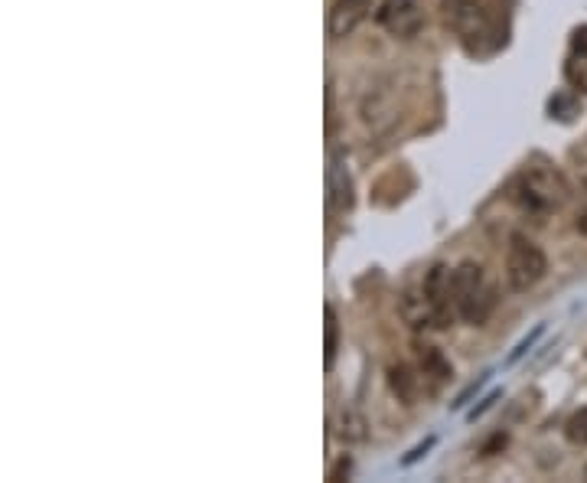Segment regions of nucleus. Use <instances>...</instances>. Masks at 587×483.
Wrapping results in <instances>:
<instances>
[{"label":"nucleus","instance_id":"nucleus-1","mask_svg":"<svg viewBox=\"0 0 587 483\" xmlns=\"http://www.w3.org/2000/svg\"><path fill=\"white\" fill-rule=\"evenodd\" d=\"M460 43L470 56L486 59L509 43V7L503 0H447Z\"/></svg>","mask_w":587,"mask_h":483},{"label":"nucleus","instance_id":"nucleus-2","mask_svg":"<svg viewBox=\"0 0 587 483\" xmlns=\"http://www.w3.org/2000/svg\"><path fill=\"white\" fill-rule=\"evenodd\" d=\"M509 200L516 203L522 213H529L535 219H545L558 213L568 200V183L565 177L552 167L542 164V160H532V164L522 167L509 183Z\"/></svg>","mask_w":587,"mask_h":483},{"label":"nucleus","instance_id":"nucleus-3","mask_svg":"<svg viewBox=\"0 0 587 483\" xmlns=\"http://www.w3.org/2000/svg\"><path fill=\"white\" fill-rule=\"evenodd\" d=\"M451 297L457 317L470 327H483L496 307V291L477 262H464L451 271Z\"/></svg>","mask_w":587,"mask_h":483},{"label":"nucleus","instance_id":"nucleus-4","mask_svg":"<svg viewBox=\"0 0 587 483\" xmlns=\"http://www.w3.org/2000/svg\"><path fill=\"white\" fill-rule=\"evenodd\" d=\"M548 271V262H545V252L535 245L529 235H509V245H506V281L512 291H529L535 288Z\"/></svg>","mask_w":587,"mask_h":483},{"label":"nucleus","instance_id":"nucleus-5","mask_svg":"<svg viewBox=\"0 0 587 483\" xmlns=\"http://www.w3.org/2000/svg\"><path fill=\"white\" fill-rule=\"evenodd\" d=\"M376 20L389 33L402 36V40H411V36H418L421 27H424V14H421L418 0H385L382 10L376 14Z\"/></svg>","mask_w":587,"mask_h":483},{"label":"nucleus","instance_id":"nucleus-6","mask_svg":"<svg viewBox=\"0 0 587 483\" xmlns=\"http://www.w3.org/2000/svg\"><path fill=\"white\" fill-rule=\"evenodd\" d=\"M372 4H376V0H333L330 17H327L330 40H343V36H353L359 23L369 17Z\"/></svg>","mask_w":587,"mask_h":483},{"label":"nucleus","instance_id":"nucleus-7","mask_svg":"<svg viewBox=\"0 0 587 483\" xmlns=\"http://www.w3.org/2000/svg\"><path fill=\"white\" fill-rule=\"evenodd\" d=\"M327 200H330L333 213H349V209L356 206L353 177H349V170H346L340 154H333L330 167H327Z\"/></svg>","mask_w":587,"mask_h":483},{"label":"nucleus","instance_id":"nucleus-8","mask_svg":"<svg viewBox=\"0 0 587 483\" xmlns=\"http://www.w3.org/2000/svg\"><path fill=\"white\" fill-rule=\"evenodd\" d=\"M565 79L574 92L587 95V27H578L571 33L568 56H565Z\"/></svg>","mask_w":587,"mask_h":483},{"label":"nucleus","instance_id":"nucleus-9","mask_svg":"<svg viewBox=\"0 0 587 483\" xmlns=\"http://www.w3.org/2000/svg\"><path fill=\"white\" fill-rule=\"evenodd\" d=\"M418 359H421V376H431L434 382H447L454 379V366L447 363V359L434 350V346H421L418 350Z\"/></svg>","mask_w":587,"mask_h":483},{"label":"nucleus","instance_id":"nucleus-10","mask_svg":"<svg viewBox=\"0 0 587 483\" xmlns=\"http://www.w3.org/2000/svg\"><path fill=\"white\" fill-rule=\"evenodd\" d=\"M389 382H392V389L402 395V402L411 405V399H415V386H418V376H411V369L408 366H392L389 369Z\"/></svg>","mask_w":587,"mask_h":483},{"label":"nucleus","instance_id":"nucleus-11","mask_svg":"<svg viewBox=\"0 0 587 483\" xmlns=\"http://www.w3.org/2000/svg\"><path fill=\"white\" fill-rule=\"evenodd\" d=\"M323 317H327V343H323V363H327V369L333 366L336 359V350H340V320H336V311L327 304V311H323Z\"/></svg>","mask_w":587,"mask_h":483},{"label":"nucleus","instance_id":"nucleus-12","mask_svg":"<svg viewBox=\"0 0 587 483\" xmlns=\"http://www.w3.org/2000/svg\"><path fill=\"white\" fill-rule=\"evenodd\" d=\"M565 438L574 444V448H584V444H587V408H581V412H574V415L568 418Z\"/></svg>","mask_w":587,"mask_h":483},{"label":"nucleus","instance_id":"nucleus-13","mask_svg":"<svg viewBox=\"0 0 587 483\" xmlns=\"http://www.w3.org/2000/svg\"><path fill=\"white\" fill-rule=\"evenodd\" d=\"M542 330H545V327H535V330L529 333V337H526V340H522V343L516 346V350H512V353L506 356V366H516V363H519V359H522V356H526V353L532 350V346H535V340H539V337H542Z\"/></svg>","mask_w":587,"mask_h":483},{"label":"nucleus","instance_id":"nucleus-14","mask_svg":"<svg viewBox=\"0 0 587 483\" xmlns=\"http://www.w3.org/2000/svg\"><path fill=\"white\" fill-rule=\"evenodd\" d=\"M431 448H434V438H428V441H424V444H418V448H415V451H411V454L405 457V461H402V464H405V467H411V464H415V461H421V457H424V454H428Z\"/></svg>","mask_w":587,"mask_h":483},{"label":"nucleus","instance_id":"nucleus-15","mask_svg":"<svg viewBox=\"0 0 587 483\" xmlns=\"http://www.w3.org/2000/svg\"><path fill=\"white\" fill-rule=\"evenodd\" d=\"M493 402H496V392H493V395H486V399H483V405L477 408V412H470V418H473V421H477V418H480V415L486 412V408H490V405H493Z\"/></svg>","mask_w":587,"mask_h":483},{"label":"nucleus","instance_id":"nucleus-16","mask_svg":"<svg viewBox=\"0 0 587 483\" xmlns=\"http://www.w3.org/2000/svg\"><path fill=\"white\" fill-rule=\"evenodd\" d=\"M584 190H587V177H584ZM578 229H581V232L587 235V209H584V213L578 216Z\"/></svg>","mask_w":587,"mask_h":483},{"label":"nucleus","instance_id":"nucleus-17","mask_svg":"<svg viewBox=\"0 0 587 483\" xmlns=\"http://www.w3.org/2000/svg\"><path fill=\"white\" fill-rule=\"evenodd\" d=\"M584 480H587V467H584Z\"/></svg>","mask_w":587,"mask_h":483}]
</instances>
